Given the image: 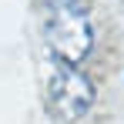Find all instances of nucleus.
I'll return each mask as SVG.
<instances>
[{"mask_svg":"<svg viewBox=\"0 0 124 124\" xmlns=\"http://www.w3.org/2000/svg\"><path fill=\"white\" fill-rule=\"evenodd\" d=\"M50 44H54V50H57L67 64L87 57V50H91V44H94V30H91V20L77 10V3L54 10V20H50Z\"/></svg>","mask_w":124,"mask_h":124,"instance_id":"1","label":"nucleus"},{"mask_svg":"<svg viewBox=\"0 0 124 124\" xmlns=\"http://www.w3.org/2000/svg\"><path fill=\"white\" fill-rule=\"evenodd\" d=\"M47 3H50V7H54V10H57V7H70V3H74V0H47Z\"/></svg>","mask_w":124,"mask_h":124,"instance_id":"3","label":"nucleus"},{"mask_svg":"<svg viewBox=\"0 0 124 124\" xmlns=\"http://www.w3.org/2000/svg\"><path fill=\"white\" fill-rule=\"evenodd\" d=\"M50 94H54V104L61 107V114L67 117H81L87 114V107L94 101V87L87 81V74H81L74 64H54V74H50Z\"/></svg>","mask_w":124,"mask_h":124,"instance_id":"2","label":"nucleus"}]
</instances>
